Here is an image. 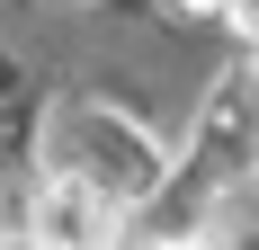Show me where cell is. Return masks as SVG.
<instances>
[{
	"mask_svg": "<svg viewBox=\"0 0 259 250\" xmlns=\"http://www.w3.org/2000/svg\"><path fill=\"white\" fill-rule=\"evenodd\" d=\"M170 152L143 116H125L116 99H90V90H63L36 116V179H72V188H99L107 205L125 215H152L170 197Z\"/></svg>",
	"mask_w": 259,
	"mask_h": 250,
	"instance_id": "1",
	"label": "cell"
},
{
	"mask_svg": "<svg viewBox=\"0 0 259 250\" xmlns=\"http://www.w3.org/2000/svg\"><path fill=\"white\" fill-rule=\"evenodd\" d=\"M125 224H134V215L107 205L99 188L36 179V188H27V215H18V241H27V250H134Z\"/></svg>",
	"mask_w": 259,
	"mask_h": 250,
	"instance_id": "2",
	"label": "cell"
},
{
	"mask_svg": "<svg viewBox=\"0 0 259 250\" xmlns=\"http://www.w3.org/2000/svg\"><path fill=\"white\" fill-rule=\"evenodd\" d=\"M188 241H206V250H259V161H241V170H224L206 188Z\"/></svg>",
	"mask_w": 259,
	"mask_h": 250,
	"instance_id": "3",
	"label": "cell"
},
{
	"mask_svg": "<svg viewBox=\"0 0 259 250\" xmlns=\"http://www.w3.org/2000/svg\"><path fill=\"white\" fill-rule=\"evenodd\" d=\"M224 99L241 107V125H250V143H259V54H250V63L233 72V90H224Z\"/></svg>",
	"mask_w": 259,
	"mask_h": 250,
	"instance_id": "4",
	"label": "cell"
},
{
	"mask_svg": "<svg viewBox=\"0 0 259 250\" xmlns=\"http://www.w3.org/2000/svg\"><path fill=\"white\" fill-rule=\"evenodd\" d=\"M179 9H197V18H233L241 0H179Z\"/></svg>",
	"mask_w": 259,
	"mask_h": 250,
	"instance_id": "5",
	"label": "cell"
},
{
	"mask_svg": "<svg viewBox=\"0 0 259 250\" xmlns=\"http://www.w3.org/2000/svg\"><path fill=\"white\" fill-rule=\"evenodd\" d=\"M143 250H206V241H143Z\"/></svg>",
	"mask_w": 259,
	"mask_h": 250,
	"instance_id": "6",
	"label": "cell"
}]
</instances>
